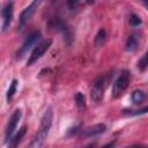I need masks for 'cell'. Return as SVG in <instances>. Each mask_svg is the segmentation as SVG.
<instances>
[{
  "label": "cell",
  "instance_id": "44dd1931",
  "mask_svg": "<svg viewBox=\"0 0 148 148\" xmlns=\"http://www.w3.org/2000/svg\"><path fill=\"white\" fill-rule=\"evenodd\" d=\"M124 148H143V146L142 145H132V146H127Z\"/></svg>",
  "mask_w": 148,
  "mask_h": 148
},
{
  "label": "cell",
  "instance_id": "2e32d148",
  "mask_svg": "<svg viewBox=\"0 0 148 148\" xmlns=\"http://www.w3.org/2000/svg\"><path fill=\"white\" fill-rule=\"evenodd\" d=\"M75 102L79 109H83L86 106V97L82 92H76L75 94Z\"/></svg>",
  "mask_w": 148,
  "mask_h": 148
},
{
  "label": "cell",
  "instance_id": "ba28073f",
  "mask_svg": "<svg viewBox=\"0 0 148 148\" xmlns=\"http://www.w3.org/2000/svg\"><path fill=\"white\" fill-rule=\"evenodd\" d=\"M21 116H22V111H21L20 109H16V110L13 112V114H12V117L9 118V120H8V123H7V126H6V131H5V141H10L12 135H13V133H14V131H15V128H16V126H17L20 119H21Z\"/></svg>",
  "mask_w": 148,
  "mask_h": 148
},
{
  "label": "cell",
  "instance_id": "8fae6325",
  "mask_svg": "<svg viewBox=\"0 0 148 148\" xmlns=\"http://www.w3.org/2000/svg\"><path fill=\"white\" fill-rule=\"evenodd\" d=\"M25 132H27V127H25V126L21 127V128L18 130V132L16 133V135H15L14 138H12V139H10L9 145H8V148H16V147L18 146V143L21 142V140L23 139V136H24Z\"/></svg>",
  "mask_w": 148,
  "mask_h": 148
},
{
  "label": "cell",
  "instance_id": "277c9868",
  "mask_svg": "<svg viewBox=\"0 0 148 148\" xmlns=\"http://www.w3.org/2000/svg\"><path fill=\"white\" fill-rule=\"evenodd\" d=\"M104 88H105V77L103 75H101L94 81V84L90 90V97H91L92 102L99 103L103 99Z\"/></svg>",
  "mask_w": 148,
  "mask_h": 148
},
{
  "label": "cell",
  "instance_id": "52a82bcc",
  "mask_svg": "<svg viewBox=\"0 0 148 148\" xmlns=\"http://www.w3.org/2000/svg\"><path fill=\"white\" fill-rule=\"evenodd\" d=\"M51 44H52V40L51 39H46V40H43L39 44H37V46L34 49V51L31 52V56L28 59V66L32 65L39 58H42V56L49 50V47L51 46Z\"/></svg>",
  "mask_w": 148,
  "mask_h": 148
},
{
  "label": "cell",
  "instance_id": "e0dca14e",
  "mask_svg": "<svg viewBox=\"0 0 148 148\" xmlns=\"http://www.w3.org/2000/svg\"><path fill=\"white\" fill-rule=\"evenodd\" d=\"M138 67H139L141 71H145V69L148 67V50H147V52L145 53V56L138 61Z\"/></svg>",
  "mask_w": 148,
  "mask_h": 148
},
{
  "label": "cell",
  "instance_id": "5bb4252c",
  "mask_svg": "<svg viewBox=\"0 0 148 148\" xmlns=\"http://www.w3.org/2000/svg\"><path fill=\"white\" fill-rule=\"evenodd\" d=\"M136 45H138V42H136L135 37L134 36H128L127 42H126V50L132 52L136 49Z\"/></svg>",
  "mask_w": 148,
  "mask_h": 148
},
{
  "label": "cell",
  "instance_id": "8992f818",
  "mask_svg": "<svg viewBox=\"0 0 148 148\" xmlns=\"http://www.w3.org/2000/svg\"><path fill=\"white\" fill-rule=\"evenodd\" d=\"M37 6H38V2L37 1H32L30 5H28L20 14L18 16V22H17V30H22L25 24L30 21L31 16L34 15L35 10L37 9Z\"/></svg>",
  "mask_w": 148,
  "mask_h": 148
},
{
  "label": "cell",
  "instance_id": "7a4b0ae2",
  "mask_svg": "<svg viewBox=\"0 0 148 148\" xmlns=\"http://www.w3.org/2000/svg\"><path fill=\"white\" fill-rule=\"evenodd\" d=\"M130 79H131L130 71L124 69L120 72L119 76L116 79V81L113 82V86H112V97L113 98L120 96L124 92V90L127 88V86L130 83Z\"/></svg>",
  "mask_w": 148,
  "mask_h": 148
},
{
  "label": "cell",
  "instance_id": "3957f363",
  "mask_svg": "<svg viewBox=\"0 0 148 148\" xmlns=\"http://www.w3.org/2000/svg\"><path fill=\"white\" fill-rule=\"evenodd\" d=\"M39 38H40V31L35 30V31L30 32V34L27 36V38L24 39V42L22 43L21 47L17 50V52H16V59H22V58L24 57V54L31 49V46H32L35 43H37V40H38Z\"/></svg>",
  "mask_w": 148,
  "mask_h": 148
},
{
  "label": "cell",
  "instance_id": "9a60e30c",
  "mask_svg": "<svg viewBox=\"0 0 148 148\" xmlns=\"http://www.w3.org/2000/svg\"><path fill=\"white\" fill-rule=\"evenodd\" d=\"M16 88H17V81L14 79V80L12 81V83H10L9 88H8V91H7V101H8V102L13 98L14 94L16 92Z\"/></svg>",
  "mask_w": 148,
  "mask_h": 148
},
{
  "label": "cell",
  "instance_id": "6da1fadb",
  "mask_svg": "<svg viewBox=\"0 0 148 148\" xmlns=\"http://www.w3.org/2000/svg\"><path fill=\"white\" fill-rule=\"evenodd\" d=\"M52 119H53L52 109L47 108L45 110L43 117H42L40 125H39V128H38L37 133L35 134V136L32 138V140L30 141V143L28 145L27 148H43V146L46 141L47 134L50 132L51 125H52Z\"/></svg>",
  "mask_w": 148,
  "mask_h": 148
},
{
  "label": "cell",
  "instance_id": "d6986e66",
  "mask_svg": "<svg viewBox=\"0 0 148 148\" xmlns=\"http://www.w3.org/2000/svg\"><path fill=\"white\" fill-rule=\"evenodd\" d=\"M148 112V106H146V108H143V109H141V110H138L136 112H134L133 114H142V113H147Z\"/></svg>",
  "mask_w": 148,
  "mask_h": 148
},
{
  "label": "cell",
  "instance_id": "4fadbf2b",
  "mask_svg": "<svg viewBox=\"0 0 148 148\" xmlns=\"http://www.w3.org/2000/svg\"><path fill=\"white\" fill-rule=\"evenodd\" d=\"M146 97H147L146 92L142 91V90H140V89L134 90V91L132 92V96H131L132 102H133L134 104H140V103H142V102L146 99Z\"/></svg>",
  "mask_w": 148,
  "mask_h": 148
},
{
  "label": "cell",
  "instance_id": "ac0fdd59",
  "mask_svg": "<svg viewBox=\"0 0 148 148\" xmlns=\"http://www.w3.org/2000/svg\"><path fill=\"white\" fill-rule=\"evenodd\" d=\"M130 24H132V25H139V24H141V18L136 14H131L130 15Z\"/></svg>",
  "mask_w": 148,
  "mask_h": 148
},
{
  "label": "cell",
  "instance_id": "7c38bea8",
  "mask_svg": "<svg viewBox=\"0 0 148 148\" xmlns=\"http://www.w3.org/2000/svg\"><path fill=\"white\" fill-rule=\"evenodd\" d=\"M105 40H106V31H105L103 28H101V29L97 31L96 37H95V46H96V47L103 46L104 43H105Z\"/></svg>",
  "mask_w": 148,
  "mask_h": 148
},
{
  "label": "cell",
  "instance_id": "7402d4cb",
  "mask_svg": "<svg viewBox=\"0 0 148 148\" xmlns=\"http://www.w3.org/2000/svg\"><path fill=\"white\" fill-rule=\"evenodd\" d=\"M101 148H114V142L108 143V145H105V146H103V147H101Z\"/></svg>",
  "mask_w": 148,
  "mask_h": 148
},
{
  "label": "cell",
  "instance_id": "30bf717a",
  "mask_svg": "<svg viewBox=\"0 0 148 148\" xmlns=\"http://www.w3.org/2000/svg\"><path fill=\"white\" fill-rule=\"evenodd\" d=\"M106 131V126L104 124H96L94 126H89L84 130H81L80 132V136L81 138H91L98 134H102Z\"/></svg>",
  "mask_w": 148,
  "mask_h": 148
},
{
  "label": "cell",
  "instance_id": "5b68a950",
  "mask_svg": "<svg viewBox=\"0 0 148 148\" xmlns=\"http://www.w3.org/2000/svg\"><path fill=\"white\" fill-rule=\"evenodd\" d=\"M50 27L53 28L54 30L60 31V32L62 34V36H64V39H65L68 44H71V42H72V39H73V34H72V31H71V28H69L62 20H60L59 17H53V18L50 21Z\"/></svg>",
  "mask_w": 148,
  "mask_h": 148
},
{
  "label": "cell",
  "instance_id": "9c48e42d",
  "mask_svg": "<svg viewBox=\"0 0 148 148\" xmlns=\"http://www.w3.org/2000/svg\"><path fill=\"white\" fill-rule=\"evenodd\" d=\"M13 2H7L3 8L1 9V16H2V31H6L9 28V24L12 22L13 17Z\"/></svg>",
  "mask_w": 148,
  "mask_h": 148
},
{
  "label": "cell",
  "instance_id": "603a6c76",
  "mask_svg": "<svg viewBox=\"0 0 148 148\" xmlns=\"http://www.w3.org/2000/svg\"><path fill=\"white\" fill-rule=\"evenodd\" d=\"M143 5H145V6L148 8V1H145V2H143Z\"/></svg>",
  "mask_w": 148,
  "mask_h": 148
},
{
  "label": "cell",
  "instance_id": "ffe728a7",
  "mask_svg": "<svg viewBox=\"0 0 148 148\" xmlns=\"http://www.w3.org/2000/svg\"><path fill=\"white\" fill-rule=\"evenodd\" d=\"M67 5L69 6V9H71V10H74V9L76 8V6H77V2H73V1H69V2H67Z\"/></svg>",
  "mask_w": 148,
  "mask_h": 148
}]
</instances>
